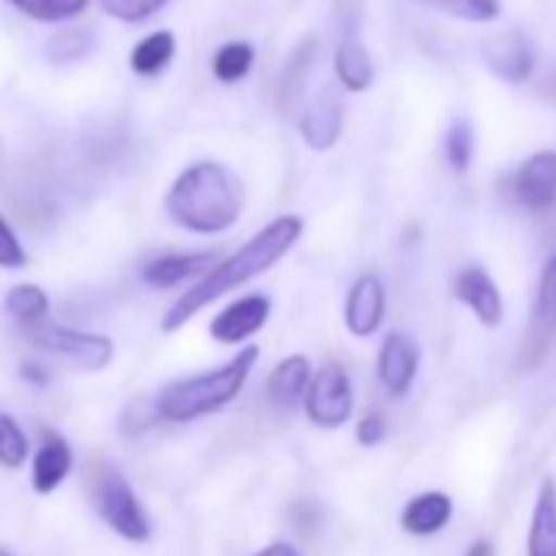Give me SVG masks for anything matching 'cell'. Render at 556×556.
<instances>
[{
	"instance_id": "24",
	"label": "cell",
	"mask_w": 556,
	"mask_h": 556,
	"mask_svg": "<svg viewBox=\"0 0 556 556\" xmlns=\"http://www.w3.org/2000/svg\"><path fill=\"white\" fill-rule=\"evenodd\" d=\"M416 4L465 24H494L504 11L501 0H416Z\"/></svg>"
},
{
	"instance_id": "17",
	"label": "cell",
	"mask_w": 556,
	"mask_h": 556,
	"mask_svg": "<svg viewBox=\"0 0 556 556\" xmlns=\"http://www.w3.org/2000/svg\"><path fill=\"white\" fill-rule=\"evenodd\" d=\"M73 471V448L63 435H43L40 448L34 452V465H30V478H34V491L37 494H53Z\"/></svg>"
},
{
	"instance_id": "32",
	"label": "cell",
	"mask_w": 556,
	"mask_h": 556,
	"mask_svg": "<svg viewBox=\"0 0 556 556\" xmlns=\"http://www.w3.org/2000/svg\"><path fill=\"white\" fill-rule=\"evenodd\" d=\"M383 439H387V419L380 413H370L357 422V442L361 445L370 448V445H380Z\"/></svg>"
},
{
	"instance_id": "2",
	"label": "cell",
	"mask_w": 556,
	"mask_h": 556,
	"mask_svg": "<svg viewBox=\"0 0 556 556\" xmlns=\"http://www.w3.org/2000/svg\"><path fill=\"white\" fill-rule=\"evenodd\" d=\"M245 206L242 177L223 161H193L177 174L164 197V213L170 223L193 236L229 232Z\"/></svg>"
},
{
	"instance_id": "7",
	"label": "cell",
	"mask_w": 556,
	"mask_h": 556,
	"mask_svg": "<svg viewBox=\"0 0 556 556\" xmlns=\"http://www.w3.org/2000/svg\"><path fill=\"white\" fill-rule=\"evenodd\" d=\"M268 315H271V302L268 295H245V299H236L229 302L213 321H210V338L216 344H245L249 338H255L265 325H268Z\"/></svg>"
},
{
	"instance_id": "16",
	"label": "cell",
	"mask_w": 556,
	"mask_h": 556,
	"mask_svg": "<svg viewBox=\"0 0 556 556\" xmlns=\"http://www.w3.org/2000/svg\"><path fill=\"white\" fill-rule=\"evenodd\" d=\"M308 380H312V361L305 354H292L271 367L265 380V400L282 413L295 409L308 390Z\"/></svg>"
},
{
	"instance_id": "35",
	"label": "cell",
	"mask_w": 556,
	"mask_h": 556,
	"mask_svg": "<svg viewBox=\"0 0 556 556\" xmlns=\"http://www.w3.org/2000/svg\"><path fill=\"white\" fill-rule=\"evenodd\" d=\"M24 377L27 380H37V383H47V374H40V367H34V364L24 367Z\"/></svg>"
},
{
	"instance_id": "20",
	"label": "cell",
	"mask_w": 556,
	"mask_h": 556,
	"mask_svg": "<svg viewBox=\"0 0 556 556\" xmlns=\"http://www.w3.org/2000/svg\"><path fill=\"white\" fill-rule=\"evenodd\" d=\"M334 76L348 92H367L374 86V56L361 40H344L334 53Z\"/></svg>"
},
{
	"instance_id": "34",
	"label": "cell",
	"mask_w": 556,
	"mask_h": 556,
	"mask_svg": "<svg viewBox=\"0 0 556 556\" xmlns=\"http://www.w3.org/2000/svg\"><path fill=\"white\" fill-rule=\"evenodd\" d=\"M465 556H494V543L491 540H475Z\"/></svg>"
},
{
	"instance_id": "4",
	"label": "cell",
	"mask_w": 556,
	"mask_h": 556,
	"mask_svg": "<svg viewBox=\"0 0 556 556\" xmlns=\"http://www.w3.org/2000/svg\"><path fill=\"white\" fill-rule=\"evenodd\" d=\"M34 348H40L50 357H60L79 370H105L115 361V341L105 334L79 331V328H63V325H34L30 328Z\"/></svg>"
},
{
	"instance_id": "5",
	"label": "cell",
	"mask_w": 556,
	"mask_h": 556,
	"mask_svg": "<svg viewBox=\"0 0 556 556\" xmlns=\"http://www.w3.org/2000/svg\"><path fill=\"white\" fill-rule=\"evenodd\" d=\"M96 507L99 517L125 540L131 543H144L151 536V517L144 510V504L138 501L135 488L128 484V478L115 468H105L96 481Z\"/></svg>"
},
{
	"instance_id": "36",
	"label": "cell",
	"mask_w": 556,
	"mask_h": 556,
	"mask_svg": "<svg viewBox=\"0 0 556 556\" xmlns=\"http://www.w3.org/2000/svg\"><path fill=\"white\" fill-rule=\"evenodd\" d=\"M0 556H11V553H8V549H0Z\"/></svg>"
},
{
	"instance_id": "1",
	"label": "cell",
	"mask_w": 556,
	"mask_h": 556,
	"mask_svg": "<svg viewBox=\"0 0 556 556\" xmlns=\"http://www.w3.org/2000/svg\"><path fill=\"white\" fill-rule=\"evenodd\" d=\"M305 232V223L302 216L295 213H286V216H275L271 223H265L255 236H249L232 255L226 258H216L197 282L167 308L164 321H161V331L164 334H174L180 331L187 321H193L206 305H213L216 299L242 289L245 282H252V278L265 275L275 262H282L295 242L302 239Z\"/></svg>"
},
{
	"instance_id": "18",
	"label": "cell",
	"mask_w": 556,
	"mask_h": 556,
	"mask_svg": "<svg viewBox=\"0 0 556 556\" xmlns=\"http://www.w3.org/2000/svg\"><path fill=\"white\" fill-rule=\"evenodd\" d=\"M527 556H556V478L546 475L540 481L530 530H527Z\"/></svg>"
},
{
	"instance_id": "13",
	"label": "cell",
	"mask_w": 556,
	"mask_h": 556,
	"mask_svg": "<svg viewBox=\"0 0 556 556\" xmlns=\"http://www.w3.org/2000/svg\"><path fill=\"white\" fill-rule=\"evenodd\" d=\"M216 262V252L203 249V252H174V255H161L154 262L144 265L141 278L144 286L151 289H180L187 282H193V278H200L210 265Z\"/></svg>"
},
{
	"instance_id": "31",
	"label": "cell",
	"mask_w": 556,
	"mask_h": 556,
	"mask_svg": "<svg viewBox=\"0 0 556 556\" xmlns=\"http://www.w3.org/2000/svg\"><path fill=\"white\" fill-rule=\"evenodd\" d=\"M24 265H27V249L14 232V226L4 219V213H0V268H24Z\"/></svg>"
},
{
	"instance_id": "27",
	"label": "cell",
	"mask_w": 556,
	"mask_h": 556,
	"mask_svg": "<svg viewBox=\"0 0 556 556\" xmlns=\"http://www.w3.org/2000/svg\"><path fill=\"white\" fill-rule=\"evenodd\" d=\"M30 458V442L21 422L8 413H0V465L21 468Z\"/></svg>"
},
{
	"instance_id": "15",
	"label": "cell",
	"mask_w": 556,
	"mask_h": 556,
	"mask_svg": "<svg viewBox=\"0 0 556 556\" xmlns=\"http://www.w3.org/2000/svg\"><path fill=\"white\" fill-rule=\"evenodd\" d=\"M488 70L504 83H523L533 73V47L523 34H501L484 43Z\"/></svg>"
},
{
	"instance_id": "3",
	"label": "cell",
	"mask_w": 556,
	"mask_h": 556,
	"mask_svg": "<svg viewBox=\"0 0 556 556\" xmlns=\"http://www.w3.org/2000/svg\"><path fill=\"white\" fill-rule=\"evenodd\" d=\"M255 364H258V348H242L232 361H226L216 370L174 380L157 393L154 413L167 422H193L210 413H219L242 393Z\"/></svg>"
},
{
	"instance_id": "26",
	"label": "cell",
	"mask_w": 556,
	"mask_h": 556,
	"mask_svg": "<svg viewBox=\"0 0 556 556\" xmlns=\"http://www.w3.org/2000/svg\"><path fill=\"white\" fill-rule=\"evenodd\" d=\"M8 4L40 24H70L89 11V0H8Z\"/></svg>"
},
{
	"instance_id": "25",
	"label": "cell",
	"mask_w": 556,
	"mask_h": 556,
	"mask_svg": "<svg viewBox=\"0 0 556 556\" xmlns=\"http://www.w3.org/2000/svg\"><path fill=\"white\" fill-rule=\"evenodd\" d=\"M252 63H255L252 43L232 40V43H223V47L213 53V76H216V83H223V86H236V83H242V79L249 76Z\"/></svg>"
},
{
	"instance_id": "10",
	"label": "cell",
	"mask_w": 556,
	"mask_h": 556,
	"mask_svg": "<svg viewBox=\"0 0 556 556\" xmlns=\"http://www.w3.org/2000/svg\"><path fill=\"white\" fill-rule=\"evenodd\" d=\"M452 295L471 308V315L484 325V328H497L504 321V299L497 292V282L481 268V265H465L455 275Z\"/></svg>"
},
{
	"instance_id": "8",
	"label": "cell",
	"mask_w": 556,
	"mask_h": 556,
	"mask_svg": "<svg viewBox=\"0 0 556 556\" xmlns=\"http://www.w3.org/2000/svg\"><path fill=\"white\" fill-rule=\"evenodd\" d=\"M514 200L530 213H546L556 206V151H536L517 167Z\"/></svg>"
},
{
	"instance_id": "28",
	"label": "cell",
	"mask_w": 556,
	"mask_h": 556,
	"mask_svg": "<svg viewBox=\"0 0 556 556\" xmlns=\"http://www.w3.org/2000/svg\"><path fill=\"white\" fill-rule=\"evenodd\" d=\"M170 0H99L105 17L122 21V24H144L154 14H161Z\"/></svg>"
},
{
	"instance_id": "22",
	"label": "cell",
	"mask_w": 556,
	"mask_h": 556,
	"mask_svg": "<svg viewBox=\"0 0 556 556\" xmlns=\"http://www.w3.org/2000/svg\"><path fill=\"white\" fill-rule=\"evenodd\" d=\"M4 308L8 315L24 325V328H34V325H43L47 315H50V295L40 289V286H14L4 299Z\"/></svg>"
},
{
	"instance_id": "9",
	"label": "cell",
	"mask_w": 556,
	"mask_h": 556,
	"mask_svg": "<svg viewBox=\"0 0 556 556\" xmlns=\"http://www.w3.org/2000/svg\"><path fill=\"white\" fill-rule=\"evenodd\" d=\"M416 374H419V344L403 331H390L377 354V377L383 390L390 396H406L409 387L416 383Z\"/></svg>"
},
{
	"instance_id": "23",
	"label": "cell",
	"mask_w": 556,
	"mask_h": 556,
	"mask_svg": "<svg viewBox=\"0 0 556 556\" xmlns=\"http://www.w3.org/2000/svg\"><path fill=\"white\" fill-rule=\"evenodd\" d=\"M315 56H318V43L315 40H305L292 53V60H289V66L282 73V86H278V102H282V109H292L299 102V96H302L312 70H315Z\"/></svg>"
},
{
	"instance_id": "12",
	"label": "cell",
	"mask_w": 556,
	"mask_h": 556,
	"mask_svg": "<svg viewBox=\"0 0 556 556\" xmlns=\"http://www.w3.org/2000/svg\"><path fill=\"white\" fill-rule=\"evenodd\" d=\"M299 131H302V141L312 148V151H331L338 141H341V131H344V105L334 92H318L308 109L302 112L299 118Z\"/></svg>"
},
{
	"instance_id": "6",
	"label": "cell",
	"mask_w": 556,
	"mask_h": 556,
	"mask_svg": "<svg viewBox=\"0 0 556 556\" xmlns=\"http://www.w3.org/2000/svg\"><path fill=\"white\" fill-rule=\"evenodd\" d=\"M305 413L321 429H341L354 413V383L351 374L341 364H325L318 374H312L308 390L302 396Z\"/></svg>"
},
{
	"instance_id": "33",
	"label": "cell",
	"mask_w": 556,
	"mask_h": 556,
	"mask_svg": "<svg viewBox=\"0 0 556 556\" xmlns=\"http://www.w3.org/2000/svg\"><path fill=\"white\" fill-rule=\"evenodd\" d=\"M255 556H299V549L292 543H268L265 549H258Z\"/></svg>"
},
{
	"instance_id": "19",
	"label": "cell",
	"mask_w": 556,
	"mask_h": 556,
	"mask_svg": "<svg viewBox=\"0 0 556 556\" xmlns=\"http://www.w3.org/2000/svg\"><path fill=\"white\" fill-rule=\"evenodd\" d=\"M452 520V497L442 494V491H426V494H416L406 507H403V530L413 533V536H432L439 533L445 523Z\"/></svg>"
},
{
	"instance_id": "11",
	"label": "cell",
	"mask_w": 556,
	"mask_h": 556,
	"mask_svg": "<svg viewBox=\"0 0 556 556\" xmlns=\"http://www.w3.org/2000/svg\"><path fill=\"white\" fill-rule=\"evenodd\" d=\"M387 315V289L377 275H361L344 302V325L354 338H370L380 331Z\"/></svg>"
},
{
	"instance_id": "30",
	"label": "cell",
	"mask_w": 556,
	"mask_h": 556,
	"mask_svg": "<svg viewBox=\"0 0 556 556\" xmlns=\"http://www.w3.org/2000/svg\"><path fill=\"white\" fill-rule=\"evenodd\" d=\"M92 47H96L92 34H83V30H60V34L47 43L50 56L60 60V63H66V60H83V56H89Z\"/></svg>"
},
{
	"instance_id": "14",
	"label": "cell",
	"mask_w": 556,
	"mask_h": 556,
	"mask_svg": "<svg viewBox=\"0 0 556 556\" xmlns=\"http://www.w3.org/2000/svg\"><path fill=\"white\" fill-rule=\"evenodd\" d=\"M553 338H556V255H549V262L543 265L540 286H536V299H533V312H530V328H527V351H530V357L543 354Z\"/></svg>"
},
{
	"instance_id": "29",
	"label": "cell",
	"mask_w": 556,
	"mask_h": 556,
	"mask_svg": "<svg viewBox=\"0 0 556 556\" xmlns=\"http://www.w3.org/2000/svg\"><path fill=\"white\" fill-rule=\"evenodd\" d=\"M471 154H475V135H471V125L468 122H455L445 135V157L455 170H468L471 164Z\"/></svg>"
},
{
	"instance_id": "21",
	"label": "cell",
	"mask_w": 556,
	"mask_h": 556,
	"mask_svg": "<svg viewBox=\"0 0 556 556\" xmlns=\"http://www.w3.org/2000/svg\"><path fill=\"white\" fill-rule=\"evenodd\" d=\"M174 56H177V37H174L170 30H154V34H148V37L131 50L128 66H131L135 76L154 79V76H161V73L174 63Z\"/></svg>"
}]
</instances>
